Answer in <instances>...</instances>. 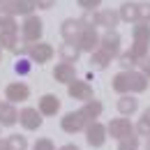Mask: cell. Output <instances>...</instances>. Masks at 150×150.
I'll list each match as a JSON object with an SVG mask.
<instances>
[{
  "mask_svg": "<svg viewBox=\"0 0 150 150\" xmlns=\"http://www.w3.org/2000/svg\"><path fill=\"white\" fill-rule=\"evenodd\" d=\"M19 122V111L9 102H0V127H12Z\"/></svg>",
  "mask_w": 150,
  "mask_h": 150,
  "instance_id": "cell-15",
  "label": "cell"
},
{
  "mask_svg": "<svg viewBox=\"0 0 150 150\" xmlns=\"http://www.w3.org/2000/svg\"><path fill=\"white\" fill-rule=\"evenodd\" d=\"M118 150H139V136L132 134V136H125L118 141Z\"/></svg>",
  "mask_w": 150,
  "mask_h": 150,
  "instance_id": "cell-28",
  "label": "cell"
},
{
  "mask_svg": "<svg viewBox=\"0 0 150 150\" xmlns=\"http://www.w3.org/2000/svg\"><path fill=\"white\" fill-rule=\"evenodd\" d=\"M58 150H79V146H74V143H65V146H60Z\"/></svg>",
  "mask_w": 150,
  "mask_h": 150,
  "instance_id": "cell-37",
  "label": "cell"
},
{
  "mask_svg": "<svg viewBox=\"0 0 150 150\" xmlns=\"http://www.w3.org/2000/svg\"><path fill=\"white\" fill-rule=\"evenodd\" d=\"M106 134L111 136V139H125V136H132V134H136L134 132V125H132L127 118H113L111 122L106 125Z\"/></svg>",
  "mask_w": 150,
  "mask_h": 150,
  "instance_id": "cell-9",
  "label": "cell"
},
{
  "mask_svg": "<svg viewBox=\"0 0 150 150\" xmlns=\"http://www.w3.org/2000/svg\"><path fill=\"white\" fill-rule=\"evenodd\" d=\"M0 46L7 49V51H14L19 46V35H7V33H0Z\"/></svg>",
  "mask_w": 150,
  "mask_h": 150,
  "instance_id": "cell-27",
  "label": "cell"
},
{
  "mask_svg": "<svg viewBox=\"0 0 150 150\" xmlns=\"http://www.w3.org/2000/svg\"><path fill=\"white\" fill-rule=\"evenodd\" d=\"M134 132H136L139 136H146V139L150 136V106L146 109V111H143V115H141V120L136 122Z\"/></svg>",
  "mask_w": 150,
  "mask_h": 150,
  "instance_id": "cell-25",
  "label": "cell"
},
{
  "mask_svg": "<svg viewBox=\"0 0 150 150\" xmlns=\"http://www.w3.org/2000/svg\"><path fill=\"white\" fill-rule=\"evenodd\" d=\"M42 33H44V23H42V19L39 16H25L23 19V25H21V35H23V39L33 46V44H37L39 39H42Z\"/></svg>",
  "mask_w": 150,
  "mask_h": 150,
  "instance_id": "cell-3",
  "label": "cell"
},
{
  "mask_svg": "<svg viewBox=\"0 0 150 150\" xmlns=\"http://www.w3.org/2000/svg\"><path fill=\"white\" fill-rule=\"evenodd\" d=\"M118 58H120V67H122V72H132V69L139 65V62L134 60V56H132L129 51H127V53H120Z\"/></svg>",
  "mask_w": 150,
  "mask_h": 150,
  "instance_id": "cell-29",
  "label": "cell"
},
{
  "mask_svg": "<svg viewBox=\"0 0 150 150\" xmlns=\"http://www.w3.org/2000/svg\"><path fill=\"white\" fill-rule=\"evenodd\" d=\"M5 97L9 99V104H16V102H25L30 97V88L23 83V81H14L5 88Z\"/></svg>",
  "mask_w": 150,
  "mask_h": 150,
  "instance_id": "cell-13",
  "label": "cell"
},
{
  "mask_svg": "<svg viewBox=\"0 0 150 150\" xmlns=\"http://www.w3.org/2000/svg\"><path fill=\"white\" fill-rule=\"evenodd\" d=\"M2 2H5V0H0V5H2Z\"/></svg>",
  "mask_w": 150,
  "mask_h": 150,
  "instance_id": "cell-41",
  "label": "cell"
},
{
  "mask_svg": "<svg viewBox=\"0 0 150 150\" xmlns=\"http://www.w3.org/2000/svg\"><path fill=\"white\" fill-rule=\"evenodd\" d=\"M106 125H102L99 120H95L90 122L88 127H86V141H88V146L90 148H102L104 143H106Z\"/></svg>",
  "mask_w": 150,
  "mask_h": 150,
  "instance_id": "cell-8",
  "label": "cell"
},
{
  "mask_svg": "<svg viewBox=\"0 0 150 150\" xmlns=\"http://www.w3.org/2000/svg\"><path fill=\"white\" fill-rule=\"evenodd\" d=\"M118 21H120V16L115 9H97V25H102L106 30H115Z\"/></svg>",
  "mask_w": 150,
  "mask_h": 150,
  "instance_id": "cell-18",
  "label": "cell"
},
{
  "mask_svg": "<svg viewBox=\"0 0 150 150\" xmlns=\"http://www.w3.org/2000/svg\"><path fill=\"white\" fill-rule=\"evenodd\" d=\"M0 56H2V46H0Z\"/></svg>",
  "mask_w": 150,
  "mask_h": 150,
  "instance_id": "cell-40",
  "label": "cell"
},
{
  "mask_svg": "<svg viewBox=\"0 0 150 150\" xmlns=\"http://www.w3.org/2000/svg\"><path fill=\"white\" fill-rule=\"evenodd\" d=\"M28 56H30L33 62L44 65V62H49V60L53 58V46H51V44H46V42H37V44L28 46Z\"/></svg>",
  "mask_w": 150,
  "mask_h": 150,
  "instance_id": "cell-12",
  "label": "cell"
},
{
  "mask_svg": "<svg viewBox=\"0 0 150 150\" xmlns=\"http://www.w3.org/2000/svg\"><path fill=\"white\" fill-rule=\"evenodd\" d=\"M67 93H69V97L72 99H79V102H90V99H95L93 95V86L88 83V81H79V79H74L69 86H67Z\"/></svg>",
  "mask_w": 150,
  "mask_h": 150,
  "instance_id": "cell-10",
  "label": "cell"
},
{
  "mask_svg": "<svg viewBox=\"0 0 150 150\" xmlns=\"http://www.w3.org/2000/svg\"><path fill=\"white\" fill-rule=\"evenodd\" d=\"M0 150H9L7 148V141H0Z\"/></svg>",
  "mask_w": 150,
  "mask_h": 150,
  "instance_id": "cell-38",
  "label": "cell"
},
{
  "mask_svg": "<svg viewBox=\"0 0 150 150\" xmlns=\"http://www.w3.org/2000/svg\"><path fill=\"white\" fill-rule=\"evenodd\" d=\"M79 33H81V23H79V19H65V21H62V25H60V35H62L65 42L74 44L76 37H79Z\"/></svg>",
  "mask_w": 150,
  "mask_h": 150,
  "instance_id": "cell-17",
  "label": "cell"
},
{
  "mask_svg": "<svg viewBox=\"0 0 150 150\" xmlns=\"http://www.w3.org/2000/svg\"><path fill=\"white\" fill-rule=\"evenodd\" d=\"M139 21L150 23V2H139Z\"/></svg>",
  "mask_w": 150,
  "mask_h": 150,
  "instance_id": "cell-32",
  "label": "cell"
},
{
  "mask_svg": "<svg viewBox=\"0 0 150 150\" xmlns=\"http://www.w3.org/2000/svg\"><path fill=\"white\" fill-rule=\"evenodd\" d=\"M88 125L90 122L81 115V111H69L60 118V127H62V132H67V134H76V132L86 129Z\"/></svg>",
  "mask_w": 150,
  "mask_h": 150,
  "instance_id": "cell-6",
  "label": "cell"
},
{
  "mask_svg": "<svg viewBox=\"0 0 150 150\" xmlns=\"http://www.w3.org/2000/svg\"><path fill=\"white\" fill-rule=\"evenodd\" d=\"M5 141H7V148L9 150H28V139L23 134H9Z\"/></svg>",
  "mask_w": 150,
  "mask_h": 150,
  "instance_id": "cell-26",
  "label": "cell"
},
{
  "mask_svg": "<svg viewBox=\"0 0 150 150\" xmlns=\"http://www.w3.org/2000/svg\"><path fill=\"white\" fill-rule=\"evenodd\" d=\"M113 90L118 95H139V93H146L150 86L148 76H143L141 72H118L113 76Z\"/></svg>",
  "mask_w": 150,
  "mask_h": 150,
  "instance_id": "cell-1",
  "label": "cell"
},
{
  "mask_svg": "<svg viewBox=\"0 0 150 150\" xmlns=\"http://www.w3.org/2000/svg\"><path fill=\"white\" fill-rule=\"evenodd\" d=\"M118 16L125 23H139V2H122L118 9Z\"/></svg>",
  "mask_w": 150,
  "mask_h": 150,
  "instance_id": "cell-20",
  "label": "cell"
},
{
  "mask_svg": "<svg viewBox=\"0 0 150 150\" xmlns=\"http://www.w3.org/2000/svg\"><path fill=\"white\" fill-rule=\"evenodd\" d=\"M146 150H150V136L146 139Z\"/></svg>",
  "mask_w": 150,
  "mask_h": 150,
  "instance_id": "cell-39",
  "label": "cell"
},
{
  "mask_svg": "<svg viewBox=\"0 0 150 150\" xmlns=\"http://www.w3.org/2000/svg\"><path fill=\"white\" fill-rule=\"evenodd\" d=\"M37 111L42 115H56L60 111V99H58V95H42L39 97V104H37Z\"/></svg>",
  "mask_w": 150,
  "mask_h": 150,
  "instance_id": "cell-14",
  "label": "cell"
},
{
  "mask_svg": "<svg viewBox=\"0 0 150 150\" xmlns=\"http://www.w3.org/2000/svg\"><path fill=\"white\" fill-rule=\"evenodd\" d=\"M74 44L79 46V51L95 53V51L99 49V35H97L95 28H81V33H79V37H76Z\"/></svg>",
  "mask_w": 150,
  "mask_h": 150,
  "instance_id": "cell-5",
  "label": "cell"
},
{
  "mask_svg": "<svg viewBox=\"0 0 150 150\" xmlns=\"http://www.w3.org/2000/svg\"><path fill=\"white\" fill-rule=\"evenodd\" d=\"M19 122H21V127L23 129H28V132H35L42 127V113L37 111V109H33V106H25V109H21L19 111Z\"/></svg>",
  "mask_w": 150,
  "mask_h": 150,
  "instance_id": "cell-11",
  "label": "cell"
},
{
  "mask_svg": "<svg viewBox=\"0 0 150 150\" xmlns=\"http://www.w3.org/2000/svg\"><path fill=\"white\" fill-rule=\"evenodd\" d=\"M0 7H5L12 16H33V12L37 9L35 0H5Z\"/></svg>",
  "mask_w": 150,
  "mask_h": 150,
  "instance_id": "cell-7",
  "label": "cell"
},
{
  "mask_svg": "<svg viewBox=\"0 0 150 150\" xmlns=\"http://www.w3.org/2000/svg\"><path fill=\"white\" fill-rule=\"evenodd\" d=\"M104 111V104L99 102V99H90V102H86L83 106H81V115L88 120V122H95L99 115Z\"/></svg>",
  "mask_w": 150,
  "mask_h": 150,
  "instance_id": "cell-21",
  "label": "cell"
},
{
  "mask_svg": "<svg viewBox=\"0 0 150 150\" xmlns=\"http://www.w3.org/2000/svg\"><path fill=\"white\" fill-rule=\"evenodd\" d=\"M35 2H37L39 9H51V7L56 5V0H35Z\"/></svg>",
  "mask_w": 150,
  "mask_h": 150,
  "instance_id": "cell-36",
  "label": "cell"
},
{
  "mask_svg": "<svg viewBox=\"0 0 150 150\" xmlns=\"http://www.w3.org/2000/svg\"><path fill=\"white\" fill-rule=\"evenodd\" d=\"M30 69H33V60H25V58H19L16 65H14V72H16L19 76L30 74Z\"/></svg>",
  "mask_w": 150,
  "mask_h": 150,
  "instance_id": "cell-30",
  "label": "cell"
},
{
  "mask_svg": "<svg viewBox=\"0 0 150 150\" xmlns=\"http://www.w3.org/2000/svg\"><path fill=\"white\" fill-rule=\"evenodd\" d=\"M60 60L62 62H67V65H74L76 60H79V56H81V51H79V46L76 44H69V42H65L62 46H60Z\"/></svg>",
  "mask_w": 150,
  "mask_h": 150,
  "instance_id": "cell-23",
  "label": "cell"
},
{
  "mask_svg": "<svg viewBox=\"0 0 150 150\" xmlns=\"http://www.w3.org/2000/svg\"><path fill=\"white\" fill-rule=\"evenodd\" d=\"M118 111H120L122 118L134 115V113L139 111V99H136L134 95H120V99H118Z\"/></svg>",
  "mask_w": 150,
  "mask_h": 150,
  "instance_id": "cell-19",
  "label": "cell"
},
{
  "mask_svg": "<svg viewBox=\"0 0 150 150\" xmlns=\"http://www.w3.org/2000/svg\"><path fill=\"white\" fill-rule=\"evenodd\" d=\"M139 65H141V74L150 79V56H148V58H143V60H141Z\"/></svg>",
  "mask_w": 150,
  "mask_h": 150,
  "instance_id": "cell-35",
  "label": "cell"
},
{
  "mask_svg": "<svg viewBox=\"0 0 150 150\" xmlns=\"http://www.w3.org/2000/svg\"><path fill=\"white\" fill-rule=\"evenodd\" d=\"M120 44H122V37L118 35V30H106L99 37V51H104L113 60L115 56H120Z\"/></svg>",
  "mask_w": 150,
  "mask_h": 150,
  "instance_id": "cell-4",
  "label": "cell"
},
{
  "mask_svg": "<svg viewBox=\"0 0 150 150\" xmlns=\"http://www.w3.org/2000/svg\"><path fill=\"white\" fill-rule=\"evenodd\" d=\"M79 23H81V28H97V12H83Z\"/></svg>",
  "mask_w": 150,
  "mask_h": 150,
  "instance_id": "cell-31",
  "label": "cell"
},
{
  "mask_svg": "<svg viewBox=\"0 0 150 150\" xmlns=\"http://www.w3.org/2000/svg\"><path fill=\"white\" fill-rule=\"evenodd\" d=\"M33 150H56V146H53L51 139H37L35 146H33Z\"/></svg>",
  "mask_w": 150,
  "mask_h": 150,
  "instance_id": "cell-34",
  "label": "cell"
},
{
  "mask_svg": "<svg viewBox=\"0 0 150 150\" xmlns=\"http://www.w3.org/2000/svg\"><path fill=\"white\" fill-rule=\"evenodd\" d=\"M0 33H7V35H19V25H16V19L5 9L0 7Z\"/></svg>",
  "mask_w": 150,
  "mask_h": 150,
  "instance_id": "cell-22",
  "label": "cell"
},
{
  "mask_svg": "<svg viewBox=\"0 0 150 150\" xmlns=\"http://www.w3.org/2000/svg\"><path fill=\"white\" fill-rule=\"evenodd\" d=\"M148 49H150V23H134L132 28V49L129 53L134 56L136 62H141L143 58H148Z\"/></svg>",
  "mask_w": 150,
  "mask_h": 150,
  "instance_id": "cell-2",
  "label": "cell"
},
{
  "mask_svg": "<svg viewBox=\"0 0 150 150\" xmlns=\"http://www.w3.org/2000/svg\"><path fill=\"white\" fill-rule=\"evenodd\" d=\"M53 79H56L58 83H65V86H69L72 81L76 79V69L74 65H67V62H58L56 69H53Z\"/></svg>",
  "mask_w": 150,
  "mask_h": 150,
  "instance_id": "cell-16",
  "label": "cell"
},
{
  "mask_svg": "<svg viewBox=\"0 0 150 150\" xmlns=\"http://www.w3.org/2000/svg\"><path fill=\"white\" fill-rule=\"evenodd\" d=\"M109 62H111V58L106 56L104 51H99V49L95 53H90V67H95V69H106Z\"/></svg>",
  "mask_w": 150,
  "mask_h": 150,
  "instance_id": "cell-24",
  "label": "cell"
},
{
  "mask_svg": "<svg viewBox=\"0 0 150 150\" xmlns=\"http://www.w3.org/2000/svg\"><path fill=\"white\" fill-rule=\"evenodd\" d=\"M79 7H83V12H97V7L102 5V0H76Z\"/></svg>",
  "mask_w": 150,
  "mask_h": 150,
  "instance_id": "cell-33",
  "label": "cell"
}]
</instances>
